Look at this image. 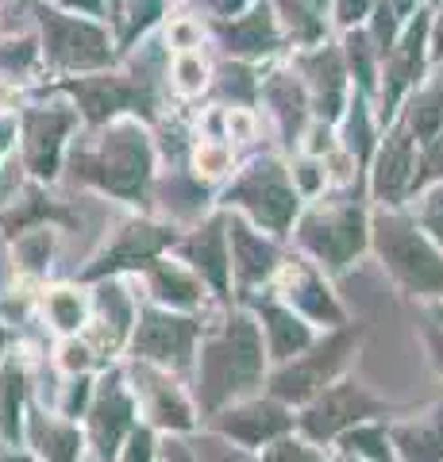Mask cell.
<instances>
[{"label":"cell","instance_id":"cell-1","mask_svg":"<svg viewBox=\"0 0 443 462\" xmlns=\"http://www.w3.org/2000/svg\"><path fill=\"white\" fill-rule=\"evenodd\" d=\"M159 173V132L139 116H124V120H112L105 127H81V135L69 147L62 181L105 200H116L132 212H154Z\"/></svg>","mask_w":443,"mask_h":462},{"label":"cell","instance_id":"cell-2","mask_svg":"<svg viewBox=\"0 0 443 462\" xmlns=\"http://www.w3.org/2000/svg\"><path fill=\"white\" fill-rule=\"evenodd\" d=\"M266 378H270V355L259 320H254L247 305H227L220 316H212L189 374L201 424L212 412L227 409V404L266 393Z\"/></svg>","mask_w":443,"mask_h":462},{"label":"cell","instance_id":"cell-3","mask_svg":"<svg viewBox=\"0 0 443 462\" xmlns=\"http://www.w3.org/2000/svg\"><path fill=\"white\" fill-rule=\"evenodd\" d=\"M366 189H332L309 200L290 231V247L317 263L328 278L347 273L370 251V212Z\"/></svg>","mask_w":443,"mask_h":462},{"label":"cell","instance_id":"cell-4","mask_svg":"<svg viewBox=\"0 0 443 462\" xmlns=\"http://www.w3.org/2000/svg\"><path fill=\"white\" fill-rule=\"evenodd\" d=\"M370 254L405 297L420 300V305L443 300V251L412 220L409 208L370 212Z\"/></svg>","mask_w":443,"mask_h":462},{"label":"cell","instance_id":"cell-5","mask_svg":"<svg viewBox=\"0 0 443 462\" xmlns=\"http://www.w3.org/2000/svg\"><path fill=\"white\" fill-rule=\"evenodd\" d=\"M217 208L247 216L254 227L290 243V231L305 208V200L290 178V158L281 151H263V154L243 158L232 178L217 189Z\"/></svg>","mask_w":443,"mask_h":462},{"label":"cell","instance_id":"cell-6","mask_svg":"<svg viewBox=\"0 0 443 462\" xmlns=\"http://www.w3.org/2000/svg\"><path fill=\"white\" fill-rule=\"evenodd\" d=\"M39 89H51V93H62L74 100L85 127H105L112 120H124V116H139L151 127L162 120L159 78L147 66H135L132 58H124L112 69H101V74L39 81Z\"/></svg>","mask_w":443,"mask_h":462},{"label":"cell","instance_id":"cell-7","mask_svg":"<svg viewBox=\"0 0 443 462\" xmlns=\"http://www.w3.org/2000/svg\"><path fill=\"white\" fill-rule=\"evenodd\" d=\"M35 32L42 47V81L101 74L124 62L116 32L105 20L74 16L35 0Z\"/></svg>","mask_w":443,"mask_h":462},{"label":"cell","instance_id":"cell-8","mask_svg":"<svg viewBox=\"0 0 443 462\" xmlns=\"http://www.w3.org/2000/svg\"><path fill=\"white\" fill-rule=\"evenodd\" d=\"M16 120H20V162L27 178L54 189L66 173L69 147H74V139L85 127L74 100L32 85L23 105L16 108Z\"/></svg>","mask_w":443,"mask_h":462},{"label":"cell","instance_id":"cell-9","mask_svg":"<svg viewBox=\"0 0 443 462\" xmlns=\"http://www.w3.org/2000/svg\"><path fill=\"white\" fill-rule=\"evenodd\" d=\"M181 231L185 227L170 224L154 212L124 216V220L105 236L101 247L89 254V263L78 270V282L97 285V282H108V278H139L154 258H162L178 247Z\"/></svg>","mask_w":443,"mask_h":462},{"label":"cell","instance_id":"cell-10","mask_svg":"<svg viewBox=\"0 0 443 462\" xmlns=\"http://www.w3.org/2000/svg\"><path fill=\"white\" fill-rule=\"evenodd\" d=\"M359 346H363V328L359 324L320 331V339L312 343L309 351H301L297 358H290V363H281V366H270L266 393L285 401L297 412L317 393H324L332 382H339L343 374H351V363H355V355H359Z\"/></svg>","mask_w":443,"mask_h":462},{"label":"cell","instance_id":"cell-11","mask_svg":"<svg viewBox=\"0 0 443 462\" xmlns=\"http://www.w3.org/2000/svg\"><path fill=\"white\" fill-rule=\"evenodd\" d=\"M401 412H405L401 404L374 393L363 378L343 374L339 382H332L324 393H317L309 404L297 409V431L320 447H336L351 428L370 424V420H393Z\"/></svg>","mask_w":443,"mask_h":462},{"label":"cell","instance_id":"cell-12","mask_svg":"<svg viewBox=\"0 0 443 462\" xmlns=\"http://www.w3.org/2000/svg\"><path fill=\"white\" fill-rule=\"evenodd\" d=\"M208 324H212V316L170 312V309H162V305H154V300L143 297L139 300V316H135V331H132V346H127V358H139V363L174 370V374H181V378L189 382L193 363H197V346H201Z\"/></svg>","mask_w":443,"mask_h":462},{"label":"cell","instance_id":"cell-13","mask_svg":"<svg viewBox=\"0 0 443 462\" xmlns=\"http://www.w3.org/2000/svg\"><path fill=\"white\" fill-rule=\"evenodd\" d=\"M124 370L143 424H151L159 436H193L201 428V409H197L193 389L181 374L139 363V358H124Z\"/></svg>","mask_w":443,"mask_h":462},{"label":"cell","instance_id":"cell-14","mask_svg":"<svg viewBox=\"0 0 443 462\" xmlns=\"http://www.w3.org/2000/svg\"><path fill=\"white\" fill-rule=\"evenodd\" d=\"M428 23H432V8L424 5L417 16L405 23V32L393 42V51L382 58V81H378V97H374V112H378L382 127H390L405 100L436 74L432 47H428Z\"/></svg>","mask_w":443,"mask_h":462},{"label":"cell","instance_id":"cell-15","mask_svg":"<svg viewBox=\"0 0 443 462\" xmlns=\"http://www.w3.org/2000/svg\"><path fill=\"white\" fill-rule=\"evenodd\" d=\"M139 424V404L132 393V382H127L124 363H112L101 370L89 401V412H85V439H89V455L97 462H116L124 439L135 431Z\"/></svg>","mask_w":443,"mask_h":462},{"label":"cell","instance_id":"cell-16","mask_svg":"<svg viewBox=\"0 0 443 462\" xmlns=\"http://www.w3.org/2000/svg\"><path fill=\"white\" fill-rule=\"evenodd\" d=\"M332 282L336 278H328L317 263H309L305 254H297L290 247V254H285L274 285H270V293H278L293 312H301L312 328L332 331V328H347L351 324V312L339 300Z\"/></svg>","mask_w":443,"mask_h":462},{"label":"cell","instance_id":"cell-17","mask_svg":"<svg viewBox=\"0 0 443 462\" xmlns=\"http://www.w3.org/2000/svg\"><path fill=\"white\" fill-rule=\"evenodd\" d=\"M417 166H420V143L412 132L393 120L378 139V151L366 170V197L374 208H409L412 189H417Z\"/></svg>","mask_w":443,"mask_h":462},{"label":"cell","instance_id":"cell-18","mask_svg":"<svg viewBox=\"0 0 443 462\" xmlns=\"http://www.w3.org/2000/svg\"><path fill=\"white\" fill-rule=\"evenodd\" d=\"M93 293V316L85 328V343L101 355V363H124L127 346H132V331H135V316H139V300L135 293V278H108L89 285Z\"/></svg>","mask_w":443,"mask_h":462},{"label":"cell","instance_id":"cell-19","mask_svg":"<svg viewBox=\"0 0 443 462\" xmlns=\"http://www.w3.org/2000/svg\"><path fill=\"white\" fill-rule=\"evenodd\" d=\"M227 247H232V278H235V305L266 293L290 254V243L274 239L270 231L254 227L247 216L227 212Z\"/></svg>","mask_w":443,"mask_h":462},{"label":"cell","instance_id":"cell-20","mask_svg":"<svg viewBox=\"0 0 443 462\" xmlns=\"http://www.w3.org/2000/svg\"><path fill=\"white\" fill-rule=\"evenodd\" d=\"M201 428L232 439L235 447H243V451L263 455L270 443H278L281 436L297 431V412L278 397L254 393V397H243L235 404H227V409H220V412H212Z\"/></svg>","mask_w":443,"mask_h":462},{"label":"cell","instance_id":"cell-21","mask_svg":"<svg viewBox=\"0 0 443 462\" xmlns=\"http://www.w3.org/2000/svg\"><path fill=\"white\" fill-rule=\"evenodd\" d=\"M208 39L217 42L224 58L251 62V66H274L281 58H290V42L281 35L270 0H254V5L235 20H212Z\"/></svg>","mask_w":443,"mask_h":462},{"label":"cell","instance_id":"cell-22","mask_svg":"<svg viewBox=\"0 0 443 462\" xmlns=\"http://www.w3.org/2000/svg\"><path fill=\"white\" fill-rule=\"evenodd\" d=\"M174 254L201 278L220 305H235V278H232V247H227V212L212 208L205 220L181 231Z\"/></svg>","mask_w":443,"mask_h":462},{"label":"cell","instance_id":"cell-23","mask_svg":"<svg viewBox=\"0 0 443 462\" xmlns=\"http://www.w3.org/2000/svg\"><path fill=\"white\" fill-rule=\"evenodd\" d=\"M293 69L301 74L305 89H309V100H312V116L324 124H339L343 112L351 105V74H347V62H343V51H339V39L332 35L320 47H309V51H297L290 54Z\"/></svg>","mask_w":443,"mask_h":462},{"label":"cell","instance_id":"cell-24","mask_svg":"<svg viewBox=\"0 0 443 462\" xmlns=\"http://www.w3.org/2000/svg\"><path fill=\"white\" fill-rule=\"evenodd\" d=\"M259 108L266 112V120L274 124V132L281 139V154H293L301 147V135L309 132V124L317 120V116H312L309 89L290 58L266 66L263 89H259Z\"/></svg>","mask_w":443,"mask_h":462},{"label":"cell","instance_id":"cell-25","mask_svg":"<svg viewBox=\"0 0 443 462\" xmlns=\"http://www.w3.org/2000/svg\"><path fill=\"white\" fill-rule=\"evenodd\" d=\"M139 293L154 300V305H162L170 312H193V316H217L224 312L227 305H220L217 297H212V289L197 278V273L181 263V258L170 251L162 258H154L135 278Z\"/></svg>","mask_w":443,"mask_h":462},{"label":"cell","instance_id":"cell-26","mask_svg":"<svg viewBox=\"0 0 443 462\" xmlns=\"http://www.w3.org/2000/svg\"><path fill=\"white\" fill-rule=\"evenodd\" d=\"M243 305L254 312V320H259V328H263L270 366L290 363V358L309 351V346L320 339V328H312L301 312H293L278 293H270V289L259 297H251V300H243Z\"/></svg>","mask_w":443,"mask_h":462},{"label":"cell","instance_id":"cell-27","mask_svg":"<svg viewBox=\"0 0 443 462\" xmlns=\"http://www.w3.org/2000/svg\"><path fill=\"white\" fill-rule=\"evenodd\" d=\"M23 447L35 455V462H85L89 458V439L78 420H66L54 409L32 404L23 424Z\"/></svg>","mask_w":443,"mask_h":462},{"label":"cell","instance_id":"cell-28","mask_svg":"<svg viewBox=\"0 0 443 462\" xmlns=\"http://www.w3.org/2000/svg\"><path fill=\"white\" fill-rule=\"evenodd\" d=\"M78 224V212L62 205V200L51 197V185H39V181H27L23 189L0 208V236L8 243L23 236L32 227H74Z\"/></svg>","mask_w":443,"mask_h":462},{"label":"cell","instance_id":"cell-29","mask_svg":"<svg viewBox=\"0 0 443 462\" xmlns=\"http://www.w3.org/2000/svg\"><path fill=\"white\" fill-rule=\"evenodd\" d=\"M390 439L401 462H443V397L393 416Z\"/></svg>","mask_w":443,"mask_h":462},{"label":"cell","instance_id":"cell-30","mask_svg":"<svg viewBox=\"0 0 443 462\" xmlns=\"http://www.w3.org/2000/svg\"><path fill=\"white\" fill-rule=\"evenodd\" d=\"M32 404V370L20 346H12L0 363V443L5 447H23V424Z\"/></svg>","mask_w":443,"mask_h":462},{"label":"cell","instance_id":"cell-31","mask_svg":"<svg viewBox=\"0 0 443 462\" xmlns=\"http://www.w3.org/2000/svg\"><path fill=\"white\" fill-rule=\"evenodd\" d=\"M39 309L54 336L74 339V336H85V328H89L93 293H89V285H81V282H54V285L39 289Z\"/></svg>","mask_w":443,"mask_h":462},{"label":"cell","instance_id":"cell-32","mask_svg":"<svg viewBox=\"0 0 443 462\" xmlns=\"http://www.w3.org/2000/svg\"><path fill=\"white\" fill-rule=\"evenodd\" d=\"M382 132H385V127H382L378 112H374V100L355 89L347 112H343V120L336 124V135H339V147L347 151L355 162H359L363 173L370 170V158H374V151H378Z\"/></svg>","mask_w":443,"mask_h":462},{"label":"cell","instance_id":"cell-33","mask_svg":"<svg viewBox=\"0 0 443 462\" xmlns=\"http://www.w3.org/2000/svg\"><path fill=\"white\" fill-rule=\"evenodd\" d=\"M170 16H174L170 0H120L116 16H112V32H116L120 54L132 58L154 32H162V23Z\"/></svg>","mask_w":443,"mask_h":462},{"label":"cell","instance_id":"cell-34","mask_svg":"<svg viewBox=\"0 0 443 462\" xmlns=\"http://www.w3.org/2000/svg\"><path fill=\"white\" fill-rule=\"evenodd\" d=\"M270 8H274L285 42H290V54L309 51V47H320V42H328V39L336 35L332 32V20H328V12L305 5V0H270Z\"/></svg>","mask_w":443,"mask_h":462},{"label":"cell","instance_id":"cell-35","mask_svg":"<svg viewBox=\"0 0 443 462\" xmlns=\"http://www.w3.org/2000/svg\"><path fill=\"white\" fill-rule=\"evenodd\" d=\"M212 78H217V66L212 58L201 51H174L166 54V93L174 100H201L205 93H212Z\"/></svg>","mask_w":443,"mask_h":462},{"label":"cell","instance_id":"cell-36","mask_svg":"<svg viewBox=\"0 0 443 462\" xmlns=\"http://www.w3.org/2000/svg\"><path fill=\"white\" fill-rule=\"evenodd\" d=\"M397 120L409 127L420 147H428V143L443 132V69H436V74L405 100Z\"/></svg>","mask_w":443,"mask_h":462},{"label":"cell","instance_id":"cell-37","mask_svg":"<svg viewBox=\"0 0 443 462\" xmlns=\"http://www.w3.org/2000/svg\"><path fill=\"white\" fill-rule=\"evenodd\" d=\"M59 231L62 227H32L12 239V273L20 282H47L54 266V251H59Z\"/></svg>","mask_w":443,"mask_h":462},{"label":"cell","instance_id":"cell-38","mask_svg":"<svg viewBox=\"0 0 443 462\" xmlns=\"http://www.w3.org/2000/svg\"><path fill=\"white\" fill-rule=\"evenodd\" d=\"M0 78L20 85L23 93L42 81V47L35 27L20 35H0Z\"/></svg>","mask_w":443,"mask_h":462},{"label":"cell","instance_id":"cell-39","mask_svg":"<svg viewBox=\"0 0 443 462\" xmlns=\"http://www.w3.org/2000/svg\"><path fill=\"white\" fill-rule=\"evenodd\" d=\"M185 166L197 181L212 185V189H220V185L232 178L239 158H235V143L224 139V135H193V147H189V158H185Z\"/></svg>","mask_w":443,"mask_h":462},{"label":"cell","instance_id":"cell-40","mask_svg":"<svg viewBox=\"0 0 443 462\" xmlns=\"http://www.w3.org/2000/svg\"><path fill=\"white\" fill-rule=\"evenodd\" d=\"M336 39H339L343 62H347L351 85L374 100L378 97V81H382V54L374 47V39H370V32L366 27H355V32H343Z\"/></svg>","mask_w":443,"mask_h":462},{"label":"cell","instance_id":"cell-41","mask_svg":"<svg viewBox=\"0 0 443 462\" xmlns=\"http://www.w3.org/2000/svg\"><path fill=\"white\" fill-rule=\"evenodd\" d=\"M263 74L266 66L224 58V66H217V78H212V93L220 97V108H259Z\"/></svg>","mask_w":443,"mask_h":462},{"label":"cell","instance_id":"cell-42","mask_svg":"<svg viewBox=\"0 0 443 462\" xmlns=\"http://www.w3.org/2000/svg\"><path fill=\"white\" fill-rule=\"evenodd\" d=\"M290 158V178L297 185V193L309 205V200H317L324 193H332V173H328V158L320 154H305V151H293L285 154Z\"/></svg>","mask_w":443,"mask_h":462},{"label":"cell","instance_id":"cell-43","mask_svg":"<svg viewBox=\"0 0 443 462\" xmlns=\"http://www.w3.org/2000/svg\"><path fill=\"white\" fill-rule=\"evenodd\" d=\"M205 39H208L205 16H185V12H174V16L162 23V47H166V54H174V51H201Z\"/></svg>","mask_w":443,"mask_h":462},{"label":"cell","instance_id":"cell-44","mask_svg":"<svg viewBox=\"0 0 443 462\" xmlns=\"http://www.w3.org/2000/svg\"><path fill=\"white\" fill-rule=\"evenodd\" d=\"M259 462H332V447H320L305 439L301 431H290L278 443H270L259 455Z\"/></svg>","mask_w":443,"mask_h":462},{"label":"cell","instance_id":"cell-45","mask_svg":"<svg viewBox=\"0 0 443 462\" xmlns=\"http://www.w3.org/2000/svg\"><path fill=\"white\" fill-rule=\"evenodd\" d=\"M54 366H59L62 378H74V374H101L105 370L101 355L85 343V336L59 339V346H54Z\"/></svg>","mask_w":443,"mask_h":462},{"label":"cell","instance_id":"cell-46","mask_svg":"<svg viewBox=\"0 0 443 462\" xmlns=\"http://www.w3.org/2000/svg\"><path fill=\"white\" fill-rule=\"evenodd\" d=\"M97 378H101V374H74V378H62L59 401H54V412L66 416V420H78V424H81L85 412H89Z\"/></svg>","mask_w":443,"mask_h":462},{"label":"cell","instance_id":"cell-47","mask_svg":"<svg viewBox=\"0 0 443 462\" xmlns=\"http://www.w3.org/2000/svg\"><path fill=\"white\" fill-rule=\"evenodd\" d=\"M189 443H193V451L201 462H259L254 451H243V447H235L232 439H224L208 428H197L189 436Z\"/></svg>","mask_w":443,"mask_h":462},{"label":"cell","instance_id":"cell-48","mask_svg":"<svg viewBox=\"0 0 443 462\" xmlns=\"http://www.w3.org/2000/svg\"><path fill=\"white\" fill-rule=\"evenodd\" d=\"M409 212H412V220L432 236L436 247L443 251V185H432V189H424L420 197H412Z\"/></svg>","mask_w":443,"mask_h":462},{"label":"cell","instance_id":"cell-49","mask_svg":"<svg viewBox=\"0 0 443 462\" xmlns=\"http://www.w3.org/2000/svg\"><path fill=\"white\" fill-rule=\"evenodd\" d=\"M159 455H162V436L151 424L139 420L132 436L124 439L116 462H159Z\"/></svg>","mask_w":443,"mask_h":462},{"label":"cell","instance_id":"cell-50","mask_svg":"<svg viewBox=\"0 0 443 462\" xmlns=\"http://www.w3.org/2000/svg\"><path fill=\"white\" fill-rule=\"evenodd\" d=\"M378 0H332L328 5V20H332V32H355V27H366L370 16H374Z\"/></svg>","mask_w":443,"mask_h":462},{"label":"cell","instance_id":"cell-51","mask_svg":"<svg viewBox=\"0 0 443 462\" xmlns=\"http://www.w3.org/2000/svg\"><path fill=\"white\" fill-rule=\"evenodd\" d=\"M42 5L62 8V12H74V16H89V20L112 23V5H108V0H42Z\"/></svg>","mask_w":443,"mask_h":462},{"label":"cell","instance_id":"cell-52","mask_svg":"<svg viewBox=\"0 0 443 462\" xmlns=\"http://www.w3.org/2000/svg\"><path fill=\"white\" fill-rule=\"evenodd\" d=\"M420 343H424V355H428V363H432V370L443 378V324L424 320L420 324Z\"/></svg>","mask_w":443,"mask_h":462},{"label":"cell","instance_id":"cell-53","mask_svg":"<svg viewBox=\"0 0 443 462\" xmlns=\"http://www.w3.org/2000/svg\"><path fill=\"white\" fill-rule=\"evenodd\" d=\"M197 5H201L205 20L212 23V20H235V16H243L254 0H197Z\"/></svg>","mask_w":443,"mask_h":462},{"label":"cell","instance_id":"cell-54","mask_svg":"<svg viewBox=\"0 0 443 462\" xmlns=\"http://www.w3.org/2000/svg\"><path fill=\"white\" fill-rule=\"evenodd\" d=\"M159 462H201V458H197L189 436H162V455H159Z\"/></svg>","mask_w":443,"mask_h":462},{"label":"cell","instance_id":"cell-55","mask_svg":"<svg viewBox=\"0 0 443 462\" xmlns=\"http://www.w3.org/2000/svg\"><path fill=\"white\" fill-rule=\"evenodd\" d=\"M428 47H432V66L443 69V5L432 8V23H428Z\"/></svg>","mask_w":443,"mask_h":462},{"label":"cell","instance_id":"cell-56","mask_svg":"<svg viewBox=\"0 0 443 462\" xmlns=\"http://www.w3.org/2000/svg\"><path fill=\"white\" fill-rule=\"evenodd\" d=\"M23 89H20V85H12V81H5V78H0V116H8V112H16L20 105H23Z\"/></svg>","mask_w":443,"mask_h":462},{"label":"cell","instance_id":"cell-57","mask_svg":"<svg viewBox=\"0 0 443 462\" xmlns=\"http://www.w3.org/2000/svg\"><path fill=\"white\" fill-rule=\"evenodd\" d=\"M382 5L390 8V12H393V16L401 20V23H409V20H412V16H417V12L424 8V0H382Z\"/></svg>","mask_w":443,"mask_h":462},{"label":"cell","instance_id":"cell-58","mask_svg":"<svg viewBox=\"0 0 443 462\" xmlns=\"http://www.w3.org/2000/svg\"><path fill=\"white\" fill-rule=\"evenodd\" d=\"M8 351H12V328H8L5 316H0V363L8 358Z\"/></svg>","mask_w":443,"mask_h":462},{"label":"cell","instance_id":"cell-59","mask_svg":"<svg viewBox=\"0 0 443 462\" xmlns=\"http://www.w3.org/2000/svg\"><path fill=\"white\" fill-rule=\"evenodd\" d=\"M332 462H366V458L351 455V451H343V447H332Z\"/></svg>","mask_w":443,"mask_h":462},{"label":"cell","instance_id":"cell-60","mask_svg":"<svg viewBox=\"0 0 443 462\" xmlns=\"http://www.w3.org/2000/svg\"><path fill=\"white\" fill-rule=\"evenodd\" d=\"M424 312H428V320L443 324V300H432V305H424Z\"/></svg>","mask_w":443,"mask_h":462},{"label":"cell","instance_id":"cell-61","mask_svg":"<svg viewBox=\"0 0 443 462\" xmlns=\"http://www.w3.org/2000/svg\"><path fill=\"white\" fill-rule=\"evenodd\" d=\"M305 5H312V8H320V12H328V5H332V0H305Z\"/></svg>","mask_w":443,"mask_h":462},{"label":"cell","instance_id":"cell-62","mask_svg":"<svg viewBox=\"0 0 443 462\" xmlns=\"http://www.w3.org/2000/svg\"><path fill=\"white\" fill-rule=\"evenodd\" d=\"M424 5H428V8H439V5H443V0H424Z\"/></svg>","mask_w":443,"mask_h":462},{"label":"cell","instance_id":"cell-63","mask_svg":"<svg viewBox=\"0 0 443 462\" xmlns=\"http://www.w3.org/2000/svg\"><path fill=\"white\" fill-rule=\"evenodd\" d=\"M108 5H112V16H116V8H120V0H108Z\"/></svg>","mask_w":443,"mask_h":462},{"label":"cell","instance_id":"cell-64","mask_svg":"<svg viewBox=\"0 0 443 462\" xmlns=\"http://www.w3.org/2000/svg\"><path fill=\"white\" fill-rule=\"evenodd\" d=\"M23 5H35V0H23Z\"/></svg>","mask_w":443,"mask_h":462}]
</instances>
